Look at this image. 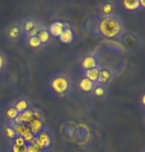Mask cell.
Listing matches in <instances>:
<instances>
[{"label":"cell","instance_id":"cell-27","mask_svg":"<svg viewBox=\"0 0 145 152\" xmlns=\"http://www.w3.org/2000/svg\"><path fill=\"white\" fill-rule=\"evenodd\" d=\"M139 4L141 6H143V7L145 8V0H141V1H139Z\"/></svg>","mask_w":145,"mask_h":152},{"label":"cell","instance_id":"cell-19","mask_svg":"<svg viewBox=\"0 0 145 152\" xmlns=\"http://www.w3.org/2000/svg\"><path fill=\"white\" fill-rule=\"evenodd\" d=\"M6 132H7V135L10 138H14L16 136V132H15L14 129H12V127H7L6 129Z\"/></svg>","mask_w":145,"mask_h":152},{"label":"cell","instance_id":"cell-6","mask_svg":"<svg viewBox=\"0 0 145 152\" xmlns=\"http://www.w3.org/2000/svg\"><path fill=\"white\" fill-rule=\"evenodd\" d=\"M50 32L53 36H60L63 32V24L56 22L50 26Z\"/></svg>","mask_w":145,"mask_h":152},{"label":"cell","instance_id":"cell-20","mask_svg":"<svg viewBox=\"0 0 145 152\" xmlns=\"http://www.w3.org/2000/svg\"><path fill=\"white\" fill-rule=\"evenodd\" d=\"M26 149H27V145L22 146V147L16 146V145L13 146V152H26Z\"/></svg>","mask_w":145,"mask_h":152},{"label":"cell","instance_id":"cell-15","mask_svg":"<svg viewBox=\"0 0 145 152\" xmlns=\"http://www.w3.org/2000/svg\"><path fill=\"white\" fill-rule=\"evenodd\" d=\"M39 39H40L41 42H46L48 38H50V36H48V33L47 31H42L39 33Z\"/></svg>","mask_w":145,"mask_h":152},{"label":"cell","instance_id":"cell-26","mask_svg":"<svg viewBox=\"0 0 145 152\" xmlns=\"http://www.w3.org/2000/svg\"><path fill=\"white\" fill-rule=\"evenodd\" d=\"M2 66H3V58L1 57V56H0V69L2 68Z\"/></svg>","mask_w":145,"mask_h":152},{"label":"cell","instance_id":"cell-14","mask_svg":"<svg viewBox=\"0 0 145 152\" xmlns=\"http://www.w3.org/2000/svg\"><path fill=\"white\" fill-rule=\"evenodd\" d=\"M26 109H27V102L24 101V100L20 101L16 106V111L18 112V113H23Z\"/></svg>","mask_w":145,"mask_h":152},{"label":"cell","instance_id":"cell-3","mask_svg":"<svg viewBox=\"0 0 145 152\" xmlns=\"http://www.w3.org/2000/svg\"><path fill=\"white\" fill-rule=\"evenodd\" d=\"M67 87H68V82L65 78L58 77V78H55L52 81V88L58 93L64 92V91L67 89Z\"/></svg>","mask_w":145,"mask_h":152},{"label":"cell","instance_id":"cell-16","mask_svg":"<svg viewBox=\"0 0 145 152\" xmlns=\"http://www.w3.org/2000/svg\"><path fill=\"white\" fill-rule=\"evenodd\" d=\"M41 45V42H40V39H39L38 37H32L31 39H30V45L33 48H38L39 45Z\"/></svg>","mask_w":145,"mask_h":152},{"label":"cell","instance_id":"cell-25","mask_svg":"<svg viewBox=\"0 0 145 152\" xmlns=\"http://www.w3.org/2000/svg\"><path fill=\"white\" fill-rule=\"evenodd\" d=\"M105 12L106 13H109V12L111 11V5H109V4H107V5H105Z\"/></svg>","mask_w":145,"mask_h":152},{"label":"cell","instance_id":"cell-4","mask_svg":"<svg viewBox=\"0 0 145 152\" xmlns=\"http://www.w3.org/2000/svg\"><path fill=\"white\" fill-rule=\"evenodd\" d=\"M14 130H15V132L19 134V136H21V137H23V138L25 137L27 134H29V133L31 132L29 126H25V124H16Z\"/></svg>","mask_w":145,"mask_h":152},{"label":"cell","instance_id":"cell-5","mask_svg":"<svg viewBox=\"0 0 145 152\" xmlns=\"http://www.w3.org/2000/svg\"><path fill=\"white\" fill-rule=\"evenodd\" d=\"M37 140L39 142V144H40L42 147H47L50 143V136H48V134L46 132H40V133H39L38 136H37Z\"/></svg>","mask_w":145,"mask_h":152},{"label":"cell","instance_id":"cell-1","mask_svg":"<svg viewBox=\"0 0 145 152\" xmlns=\"http://www.w3.org/2000/svg\"><path fill=\"white\" fill-rule=\"evenodd\" d=\"M100 30L104 36L108 38H114L120 31V25L119 21L114 18H106L100 24Z\"/></svg>","mask_w":145,"mask_h":152},{"label":"cell","instance_id":"cell-13","mask_svg":"<svg viewBox=\"0 0 145 152\" xmlns=\"http://www.w3.org/2000/svg\"><path fill=\"white\" fill-rule=\"evenodd\" d=\"M110 77L111 75L109 73L108 71L106 70H103V71H99V76H98V80L100 82H103V83H106L110 80Z\"/></svg>","mask_w":145,"mask_h":152},{"label":"cell","instance_id":"cell-9","mask_svg":"<svg viewBox=\"0 0 145 152\" xmlns=\"http://www.w3.org/2000/svg\"><path fill=\"white\" fill-rule=\"evenodd\" d=\"M122 4L128 10H135L140 5L138 0H126V1H123Z\"/></svg>","mask_w":145,"mask_h":152},{"label":"cell","instance_id":"cell-10","mask_svg":"<svg viewBox=\"0 0 145 152\" xmlns=\"http://www.w3.org/2000/svg\"><path fill=\"white\" fill-rule=\"evenodd\" d=\"M96 66V60L94 59V57L88 56L83 60V67L87 69H92L95 68Z\"/></svg>","mask_w":145,"mask_h":152},{"label":"cell","instance_id":"cell-7","mask_svg":"<svg viewBox=\"0 0 145 152\" xmlns=\"http://www.w3.org/2000/svg\"><path fill=\"white\" fill-rule=\"evenodd\" d=\"M60 41L63 42H70L73 39V35H72V32L69 29L63 30V32L61 33V35L59 36Z\"/></svg>","mask_w":145,"mask_h":152},{"label":"cell","instance_id":"cell-8","mask_svg":"<svg viewBox=\"0 0 145 152\" xmlns=\"http://www.w3.org/2000/svg\"><path fill=\"white\" fill-rule=\"evenodd\" d=\"M20 118L22 124H29L33 120V118H34V113L32 111H24L20 115Z\"/></svg>","mask_w":145,"mask_h":152},{"label":"cell","instance_id":"cell-28","mask_svg":"<svg viewBox=\"0 0 145 152\" xmlns=\"http://www.w3.org/2000/svg\"><path fill=\"white\" fill-rule=\"evenodd\" d=\"M142 103L145 105V94H144V96L142 97Z\"/></svg>","mask_w":145,"mask_h":152},{"label":"cell","instance_id":"cell-2","mask_svg":"<svg viewBox=\"0 0 145 152\" xmlns=\"http://www.w3.org/2000/svg\"><path fill=\"white\" fill-rule=\"evenodd\" d=\"M43 127V123L40 120V115L38 114L34 113V118L33 120L29 123V129L31 130L33 134H39Z\"/></svg>","mask_w":145,"mask_h":152},{"label":"cell","instance_id":"cell-12","mask_svg":"<svg viewBox=\"0 0 145 152\" xmlns=\"http://www.w3.org/2000/svg\"><path fill=\"white\" fill-rule=\"evenodd\" d=\"M80 87L82 88L84 91H90L93 87V82L90 81L89 79L84 78L83 80L80 82Z\"/></svg>","mask_w":145,"mask_h":152},{"label":"cell","instance_id":"cell-23","mask_svg":"<svg viewBox=\"0 0 145 152\" xmlns=\"http://www.w3.org/2000/svg\"><path fill=\"white\" fill-rule=\"evenodd\" d=\"M95 93H96V95H99V96H101L104 94V90L102 89V88H97L96 91H95Z\"/></svg>","mask_w":145,"mask_h":152},{"label":"cell","instance_id":"cell-21","mask_svg":"<svg viewBox=\"0 0 145 152\" xmlns=\"http://www.w3.org/2000/svg\"><path fill=\"white\" fill-rule=\"evenodd\" d=\"M10 37L11 38H17V36H18V34H19V30H18L17 28H12L11 30H10Z\"/></svg>","mask_w":145,"mask_h":152},{"label":"cell","instance_id":"cell-17","mask_svg":"<svg viewBox=\"0 0 145 152\" xmlns=\"http://www.w3.org/2000/svg\"><path fill=\"white\" fill-rule=\"evenodd\" d=\"M16 146H19V147H22V146H25L26 145V141L25 139L23 137H21V136H18V137L15 138V144Z\"/></svg>","mask_w":145,"mask_h":152},{"label":"cell","instance_id":"cell-22","mask_svg":"<svg viewBox=\"0 0 145 152\" xmlns=\"http://www.w3.org/2000/svg\"><path fill=\"white\" fill-rule=\"evenodd\" d=\"M25 28H26L27 31H32V30L35 28V24L33 23V22H31V21H29V22L26 23Z\"/></svg>","mask_w":145,"mask_h":152},{"label":"cell","instance_id":"cell-11","mask_svg":"<svg viewBox=\"0 0 145 152\" xmlns=\"http://www.w3.org/2000/svg\"><path fill=\"white\" fill-rule=\"evenodd\" d=\"M87 79H89L90 81L94 82L96 80H98V76H99V70L96 68H92V69H88L86 73Z\"/></svg>","mask_w":145,"mask_h":152},{"label":"cell","instance_id":"cell-24","mask_svg":"<svg viewBox=\"0 0 145 152\" xmlns=\"http://www.w3.org/2000/svg\"><path fill=\"white\" fill-rule=\"evenodd\" d=\"M38 32H39V28H34V29L32 30L31 35L33 36V37H35V35H37V34H38Z\"/></svg>","mask_w":145,"mask_h":152},{"label":"cell","instance_id":"cell-18","mask_svg":"<svg viewBox=\"0 0 145 152\" xmlns=\"http://www.w3.org/2000/svg\"><path fill=\"white\" fill-rule=\"evenodd\" d=\"M7 115L10 118H16L18 115V112L16 111V109H9L7 111Z\"/></svg>","mask_w":145,"mask_h":152}]
</instances>
